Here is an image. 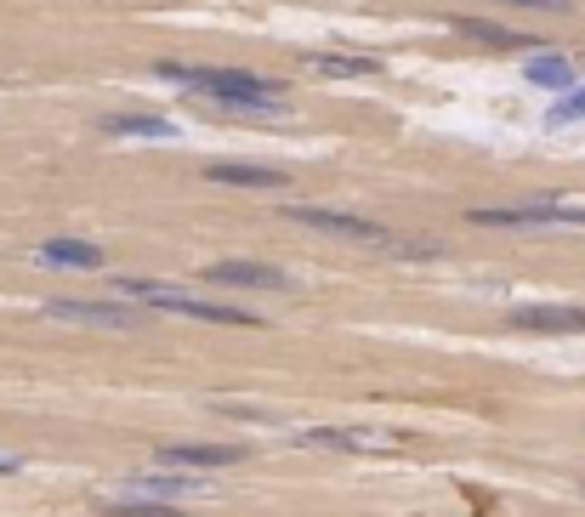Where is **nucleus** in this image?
<instances>
[{"instance_id":"obj_13","label":"nucleus","mask_w":585,"mask_h":517,"mask_svg":"<svg viewBox=\"0 0 585 517\" xmlns=\"http://www.w3.org/2000/svg\"><path fill=\"white\" fill-rule=\"evenodd\" d=\"M534 86H551V91H568L574 86V69H568V57H529V69H523Z\"/></svg>"},{"instance_id":"obj_14","label":"nucleus","mask_w":585,"mask_h":517,"mask_svg":"<svg viewBox=\"0 0 585 517\" xmlns=\"http://www.w3.org/2000/svg\"><path fill=\"white\" fill-rule=\"evenodd\" d=\"M574 120H585V86H568L557 103L546 108V125L557 131V125H574Z\"/></svg>"},{"instance_id":"obj_6","label":"nucleus","mask_w":585,"mask_h":517,"mask_svg":"<svg viewBox=\"0 0 585 517\" xmlns=\"http://www.w3.org/2000/svg\"><path fill=\"white\" fill-rule=\"evenodd\" d=\"M205 285L216 290H284V268H267V262H211L205 268Z\"/></svg>"},{"instance_id":"obj_18","label":"nucleus","mask_w":585,"mask_h":517,"mask_svg":"<svg viewBox=\"0 0 585 517\" xmlns=\"http://www.w3.org/2000/svg\"><path fill=\"white\" fill-rule=\"evenodd\" d=\"M137 489H148V495H154V489H160V495H194L199 478H137Z\"/></svg>"},{"instance_id":"obj_16","label":"nucleus","mask_w":585,"mask_h":517,"mask_svg":"<svg viewBox=\"0 0 585 517\" xmlns=\"http://www.w3.org/2000/svg\"><path fill=\"white\" fill-rule=\"evenodd\" d=\"M108 517H188V512H171V506H154V500H103Z\"/></svg>"},{"instance_id":"obj_4","label":"nucleus","mask_w":585,"mask_h":517,"mask_svg":"<svg viewBox=\"0 0 585 517\" xmlns=\"http://www.w3.org/2000/svg\"><path fill=\"white\" fill-rule=\"evenodd\" d=\"M290 222H302V228H319V233H336V239H358V245H381L387 228L381 222H364L353 211H330V205H284Z\"/></svg>"},{"instance_id":"obj_10","label":"nucleus","mask_w":585,"mask_h":517,"mask_svg":"<svg viewBox=\"0 0 585 517\" xmlns=\"http://www.w3.org/2000/svg\"><path fill=\"white\" fill-rule=\"evenodd\" d=\"M35 262H46V268H103V250L86 245V239H46L35 250Z\"/></svg>"},{"instance_id":"obj_3","label":"nucleus","mask_w":585,"mask_h":517,"mask_svg":"<svg viewBox=\"0 0 585 517\" xmlns=\"http://www.w3.org/2000/svg\"><path fill=\"white\" fill-rule=\"evenodd\" d=\"M472 222H483V228H585V205H557V199L489 205V211H472Z\"/></svg>"},{"instance_id":"obj_5","label":"nucleus","mask_w":585,"mask_h":517,"mask_svg":"<svg viewBox=\"0 0 585 517\" xmlns=\"http://www.w3.org/2000/svg\"><path fill=\"white\" fill-rule=\"evenodd\" d=\"M296 438H302V444H313V449H353V455L398 444V432H387V427H302Z\"/></svg>"},{"instance_id":"obj_9","label":"nucleus","mask_w":585,"mask_h":517,"mask_svg":"<svg viewBox=\"0 0 585 517\" xmlns=\"http://www.w3.org/2000/svg\"><path fill=\"white\" fill-rule=\"evenodd\" d=\"M205 182H222V188H284V171L250 165V160H216L205 165Z\"/></svg>"},{"instance_id":"obj_15","label":"nucleus","mask_w":585,"mask_h":517,"mask_svg":"<svg viewBox=\"0 0 585 517\" xmlns=\"http://www.w3.org/2000/svg\"><path fill=\"white\" fill-rule=\"evenodd\" d=\"M313 69H319V74H375L381 63H375V57H336V52H313Z\"/></svg>"},{"instance_id":"obj_7","label":"nucleus","mask_w":585,"mask_h":517,"mask_svg":"<svg viewBox=\"0 0 585 517\" xmlns=\"http://www.w3.org/2000/svg\"><path fill=\"white\" fill-rule=\"evenodd\" d=\"M154 461L171 466V472H211V466L245 461V449H233V444H165Z\"/></svg>"},{"instance_id":"obj_2","label":"nucleus","mask_w":585,"mask_h":517,"mask_svg":"<svg viewBox=\"0 0 585 517\" xmlns=\"http://www.w3.org/2000/svg\"><path fill=\"white\" fill-rule=\"evenodd\" d=\"M120 296L142 307H160V313H182V319H199V324H262L250 319L245 307H228V302H211L199 290H177V285H154V279H120Z\"/></svg>"},{"instance_id":"obj_20","label":"nucleus","mask_w":585,"mask_h":517,"mask_svg":"<svg viewBox=\"0 0 585 517\" xmlns=\"http://www.w3.org/2000/svg\"><path fill=\"white\" fill-rule=\"evenodd\" d=\"M523 6H563V0H523Z\"/></svg>"},{"instance_id":"obj_12","label":"nucleus","mask_w":585,"mask_h":517,"mask_svg":"<svg viewBox=\"0 0 585 517\" xmlns=\"http://www.w3.org/2000/svg\"><path fill=\"white\" fill-rule=\"evenodd\" d=\"M103 131L108 137H177V125L165 120V114H114Z\"/></svg>"},{"instance_id":"obj_19","label":"nucleus","mask_w":585,"mask_h":517,"mask_svg":"<svg viewBox=\"0 0 585 517\" xmlns=\"http://www.w3.org/2000/svg\"><path fill=\"white\" fill-rule=\"evenodd\" d=\"M18 466H23V461H12V455H0V478H12Z\"/></svg>"},{"instance_id":"obj_1","label":"nucleus","mask_w":585,"mask_h":517,"mask_svg":"<svg viewBox=\"0 0 585 517\" xmlns=\"http://www.w3.org/2000/svg\"><path fill=\"white\" fill-rule=\"evenodd\" d=\"M160 74L165 80H182L188 91H199V97H211L222 108H256V114H279L284 108V91L250 69H188V63H165Z\"/></svg>"},{"instance_id":"obj_11","label":"nucleus","mask_w":585,"mask_h":517,"mask_svg":"<svg viewBox=\"0 0 585 517\" xmlns=\"http://www.w3.org/2000/svg\"><path fill=\"white\" fill-rule=\"evenodd\" d=\"M46 313H52V319H86V324H131L125 307H114V302H74V296L46 302Z\"/></svg>"},{"instance_id":"obj_17","label":"nucleus","mask_w":585,"mask_h":517,"mask_svg":"<svg viewBox=\"0 0 585 517\" xmlns=\"http://www.w3.org/2000/svg\"><path fill=\"white\" fill-rule=\"evenodd\" d=\"M461 29H466L472 40H489V46H529L523 35H512V29H495V23H478V18H466Z\"/></svg>"},{"instance_id":"obj_8","label":"nucleus","mask_w":585,"mask_h":517,"mask_svg":"<svg viewBox=\"0 0 585 517\" xmlns=\"http://www.w3.org/2000/svg\"><path fill=\"white\" fill-rule=\"evenodd\" d=\"M512 330H540V336H580L585 307H517Z\"/></svg>"}]
</instances>
